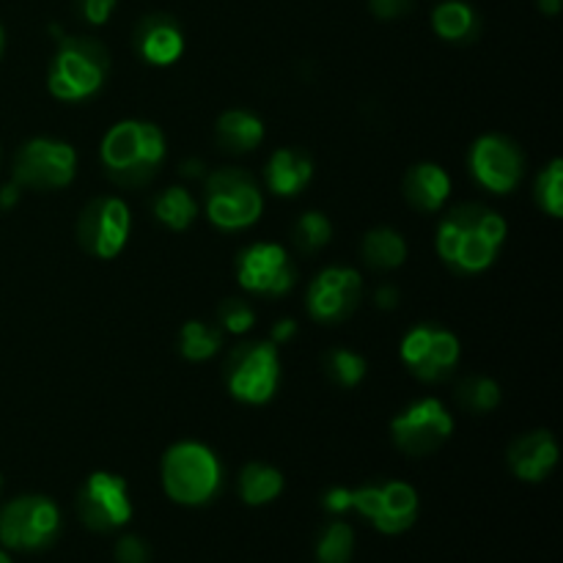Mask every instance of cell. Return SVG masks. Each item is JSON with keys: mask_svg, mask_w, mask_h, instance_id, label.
Instances as JSON below:
<instances>
[{"mask_svg": "<svg viewBox=\"0 0 563 563\" xmlns=\"http://www.w3.org/2000/svg\"><path fill=\"white\" fill-rule=\"evenodd\" d=\"M509 225L484 203H456L438 229V253L456 273H484L498 258Z\"/></svg>", "mask_w": 563, "mask_h": 563, "instance_id": "cell-1", "label": "cell"}, {"mask_svg": "<svg viewBox=\"0 0 563 563\" xmlns=\"http://www.w3.org/2000/svg\"><path fill=\"white\" fill-rule=\"evenodd\" d=\"M99 157L119 187L148 185L165 159L163 130L152 121H119L104 135Z\"/></svg>", "mask_w": 563, "mask_h": 563, "instance_id": "cell-2", "label": "cell"}, {"mask_svg": "<svg viewBox=\"0 0 563 563\" xmlns=\"http://www.w3.org/2000/svg\"><path fill=\"white\" fill-rule=\"evenodd\" d=\"M110 71V53L93 36H66L58 42L47 71V86L55 99L80 102L104 86Z\"/></svg>", "mask_w": 563, "mask_h": 563, "instance_id": "cell-3", "label": "cell"}, {"mask_svg": "<svg viewBox=\"0 0 563 563\" xmlns=\"http://www.w3.org/2000/svg\"><path fill=\"white\" fill-rule=\"evenodd\" d=\"M163 487L181 506H203L223 487V465L201 443H176L163 456Z\"/></svg>", "mask_w": 563, "mask_h": 563, "instance_id": "cell-4", "label": "cell"}, {"mask_svg": "<svg viewBox=\"0 0 563 563\" xmlns=\"http://www.w3.org/2000/svg\"><path fill=\"white\" fill-rule=\"evenodd\" d=\"M207 214L218 229L242 231L262 218L264 198L256 179L242 168H220L207 176Z\"/></svg>", "mask_w": 563, "mask_h": 563, "instance_id": "cell-5", "label": "cell"}, {"mask_svg": "<svg viewBox=\"0 0 563 563\" xmlns=\"http://www.w3.org/2000/svg\"><path fill=\"white\" fill-rule=\"evenodd\" d=\"M229 394L242 405H264L275 396L280 379L278 346L273 341H247L234 346L223 366Z\"/></svg>", "mask_w": 563, "mask_h": 563, "instance_id": "cell-6", "label": "cell"}, {"mask_svg": "<svg viewBox=\"0 0 563 563\" xmlns=\"http://www.w3.org/2000/svg\"><path fill=\"white\" fill-rule=\"evenodd\" d=\"M60 531L58 506L44 495H22L0 509V544L9 550H44Z\"/></svg>", "mask_w": 563, "mask_h": 563, "instance_id": "cell-7", "label": "cell"}, {"mask_svg": "<svg viewBox=\"0 0 563 563\" xmlns=\"http://www.w3.org/2000/svg\"><path fill=\"white\" fill-rule=\"evenodd\" d=\"M75 148L53 137H33L16 152L11 174L14 185L31 190H60L75 179Z\"/></svg>", "mask_w": 563, "mask_h": 563, "instance_id": "cell-8", "label": "cell"}, {"mask_svg": "<svg viewBox=\"0 0 563 563\" xmlns=\"http://www.w3.org/2000/svg\"><path fill=\"white\" fill-rule=\"evenodd\" d=\"M460 339L443 324L423 322L401 339V361L421 383H443L460 363Z\"/></svg>", "mask_w": 563, "mask_h": 563, "instance_id": "cell-9", "label": "cell"}, {"mask_svg": "<svg viewBox=\"0 0 563 563\" xmlns=\"http://www.w3.org/2000/svg\"><path fill=\"white\" fill-rule=\"evenodd\" d=\"M130 207L121 198L99 196L77 218V242L88 256L115 258L130 236Z\"/></svg>", "mask_w": 563, "mask_h": 563, "instance_id": "cell-10", "label": "cell"}, {"mask_svg": "<svg viewBox=\"0 0 563 563\" xmlns=\"http://www.w3.org/2000/svg\"><path fill=\"white\" fill-rule=\"evenodd\" d=\"M352 509L372 520L379 533H405L416 526L418 517V493L405 482L366 484L352 489Z\"/></svg>", "mask_w": 563, "mask_h": 563, "instance_id": "cell-11", "label": "cell"}, {"mask_svg": "<svg viewBox=\"0 0 563 563\" xmlns=\"http://www.w3.org/2000/svg\"><path fill=\"white\" fill-rule=\"evenodd\" d=\"M454 432V418L440 399H418L390 421V434L401 454L427 456Z\"/></svg>", "mask_w": 563, "mask_h": 563, "instance_id": "cell-12", "label": "cell"}, {"mask_svg": "<svg viewBox=\"0 0 563 563\" xmlns=\"http://www.w3.org/2000/svg\"><path fill=\"white\" fill-rule=\"evenodd\" d=\"M77 515L93 533H110L126 526L132 517V500L124 478L104 471L91 473L77 493Z\"/></svg>", "mask_w": 563, "mask_h": 563, "instance_id": "cell-13", "label": "cell"}, {"mask_svg": "<svg viewBox=\"0 0 563 563\" xmlns=\"http://www.w3.org/2000/svg\"><path fill=\"white\" fill-rule=\"evenodd\" d=\"M236 278L251 295L284 297L295 286L297 267L286 247L275 242H256L236 256Z\"/></svg>", "mask_w": 563, "mask_h": 563, "instance_id": "cell-14", "label": "cell"}, {"mask_svg": "<svg viewBox=\"0 0 563 563\" xmlns=\"http://www.w3.org/2000/svg\"><path fill=\"white\" fill-rule=\"evenodd\" d=\"M526 170L520 146L506 135H484L471 148V174L484 190L506 192L515 190Z\"/></svg>", "mask_w": 563, "mask_h": 563, "instance_id": "cell-15", "label": "cell"}, {"mask_svg": "<svg viewBox=\"0 0 563 563\" xmlns=\"http://www.w3.org/2000/svg\"><path fill=\"white\" fill-rule=\"evenodd\" d=\"M363 297V278L352 267H328L308 286V313L322 324H339L357 308Z\"/></svg>", "mask_w": 563, "mask_h": 563, "instance_id": "cell-16", "label": "cell"}, {"mask_svg": "<svg viewBox=\"0 0 563 563\" xmlns=\"http://www.w3.org/2000/svg\"><path fill=\"white\" fill-rule=\"evenodd\" d=\"M135 53L152 66H170L185 53V36L170 14H148L132 33Z\"/></svg>", "mask_w": 563, "mask_h": 563, "instance_id": "cell-17", "label": "cell"}, {"mask_svg": "<svg viewBox=\"0 0 563 563\" xmlns=\"http://www.w3.org/2000/svg\"><path fill=\"white\" fill-rule=\"evenodd\" d=\"M506 460H509L511 473L517 478L537 484L553 473L555 462H559V445H555V438L548 429H537V432L517 438Z\"/></svg>", "mask_w": 563, "mask_h": 563, "instance_id": "cell-18", "label": "cell"}, {"mask_svg": "<svg viewBox=\"0 0 563 563\" xmlns=\"http://www.w3.org/2000/svg\"><path fill=\"white\" fill-rule=\"evenodd\" d=\"M311 176L313 163L311 157H308V152H302V148H278V152L267 159V168H264L267 187L275 196L284 198H291L300 190H306Z\"/></svg>", "mask_w": 563, "mask_h": 563, "instance_id": "cell-19", "label": "cell"}, {"mask_svg": "<svg viewBox=\"0 0 563 563\" xmlns=\"http://www.w3.org/2000/svg\"><path fill=\"white\" fill-rule=\"evenodd\" d=\"M451 192V179L440 165L434 163H421L416 168L407 170L405 176V198L412 209L429 214L443 209V203L449 201Z\"/></svg>", "mask_w": 563, "mask_h": 563, "instance_id": "cell-20", "label": "cell"}, {"mask_svg": "<svg viewBox=\"0 0 563 563\" xmlns=\"http://www.w3.org/2000/svg\"><path fill=\"white\" fill-rule=\"evenodd\" d=\"M214 141L229 154H247L262 146L264 124L247 110H225L214 126Z\"/></svg>", "mask_w": 563, "mask_h": 563, "instance_id": "cell-21", "label": "cell"}, {"mask_svg": "<svg viewBox=\"0 0 563 563\" xmlns=\"http://www.w3.org/2000/svg\"><path fill=\"white\" fill-rule=\"evenodd\" d=\"M432 27L445 42H471L478 31L476 11L465 0H443L432 11Z\"/></svg>", "mask_w": 563, "mask_h": 563, "instance_id": "cell-22", "label": "cell"}, {"mask_svg": "<svg viewBox=\"0 0 563 563\" xmlns=\"http://www.w3.org/2000/svg\"><path fill=\"white\" fill-rule=\"evenodd\" d=\"M361 256L374 269H396L407 258V242L394 229H374L363 236Z\"/></svg>", "mask_w": 563, "mask_h": 563, "instance_id": "cell-23", "label": "cell"}, {"mask_svg": "<svg viewBox=\"0 0 563 563\" xmlns=\"http://www.w3.org/2000/svg\"><path fill=\"white\" fill-rule=\"evenodd\" d=\"M284 493V476L273 465L247 462L240 473V495L247 506L273 504Z\"/></svg>", "mask_w": 563, "mask_h": 563, "instance_id": "cell-24", "label": "cell"}, {"mask_svg": "<svg viewBox=\"0 0 563 563\" xmlns=\"http://www.w3.org/2000/svg\"><path fill=\"white\" fill-rule=\"evenodd\" d=\"M196 201L185 187H168L154 198V218L174 231H185L196 220Z\"/></svg>", "mask_w": 563, "mask_h": 563, "instance_id": "cell-25", "label": "cell"}, {"mask_svg": "<svg viewBox=\"0 0 563 563\" xmlns=\"http://www.w3.org/2000/svg\"><path fill=\"white\" fill-rule=\"evenodd\" d=\"M220 346H223V330L214 328V324L192 319V322H187L185 328H181L179 352L181 357H187V361H196V363L209 361Z\"/></svg>", "mask_w": 563, "mask_h": 563, "instance_id": "cell-26", "label": "cell"}, {"mask_svg": "<svg viewBox=\"0 0 563 563\" xmlns=\"http://www.w3.org/2000/svg\"><path fill=\"white\" fill-rule=\"evenodd\" d=\"M456 401H460L462 410L487 416L500 405V385L495 379L482 377V374H471L456 385Z\"/></svg>", "mask_w": 563, "mask_h": 563, "instance_id": "cell-27", "label": "cell"}, {"mask_svg": "<svg viewBox=\"0 0 563 563\" xmlns=\"http://www.w3.org/2000/svg\"><path fill=\"white\" fill-rule=\"evenodd\" d=\"M355 533L346 522H330L317 542V563H350Z\"/></svg>", "mask_w": 563, "mask_h": 563, "instance_id": "cell-28", "label": "cell"}, {"mask_svg": "<svg viewBox=\"0 0 563 563\" xmlns=\"http://www.w3.org/2000/svg\"><path fill=\"white\" fill-rule=\"evenodd\" d=\"M324 374L341 388H355L366 377V357H361L352 350H330L322 357Z\"/></svg>", "mask_w": 563, "mask_h": 563, "instance_id": "cell-29", "label": "cell"}, {"mask_svg": "<svg viewBox=\"0 0 563 563\" xmlns=\"http://www.w3.org/2000/svg\"><path fill=\"white\" fill-rule=\"evenodd\" d=\"M333 236V223L328 220V214L322 212H306L295 225V245L300 247L306 256L322 251L324 245Z\"/></svg>", "mask_w": 563, "mask_h": 563, "instance_id": "cell-30", "label": "cell"}, {"mask_svg": "<svg viewBox=\"0 0 563 563\" xmlns=\"http://www.w3.org/2000/svg\"><path fill=\"white\" fill-rule=\"evenodd\" d=\"M537 201L550 218L563 214V163L553 159L537 179Z\"/></svg>", "mask_w": 563, "mask_h": 563, "instance_id": "cell-31", "label": "cell"}, {"mask_svg": "<svg viewBox=\"0 0 563 563\" xmlns=\"http://www.w3.org/2000/svg\"><path fill=\"white\" fill-rule=\"evenodd\" d=\"M218 322L220 330H229V333H247L256 322V311L247 300H240V297H229V300L220 302L218 308Z\"/></svg>", "mask_w": 563, "mask_h": 563, "instance_id": "cell-32", "label": "cell"}, {"mask_svg": "<svg viewBox=\"0 0 563 563\" xmlns=\"http://www.w3.org/2000/svg\"><path fill=\"white\" fill-rule=\"evenodd\" d=\"M119 563H148V544L141 537H121L115 544Z\"/></svg>", "mask_w": 563, "mask_h": 563, "instance_id": "cell-33", "label": "cell"}, {"mask_svg": "<svg viewBox=\"0 0 563 563\" xmlns=\"http://www.w3.org/2000/svg\"><path fill=\"white\" fill-rule=\"evenodd\" d=\"M368 9L377 20H401L405 14L412 11V0H368Z\"/></svg>", "mask_w": 563, "mask_h": 563, "instance_id": "cell-34", "label": "cell"}, {"mask_svg": "<svg viewBox=\"0 0 563 563\" xmlns=\"http://www.w3.org/2000/svg\"><path fill=\"white\" fill-rule=\"evenodd\" d=\"M115 11V0H80L82 20L91 25H104Z\"/></svg>", "mask_w": 563, "mask_h": 563, "instance_id": "cell-35", "label": "cell"}, {"mask_svg": "<svg viewBox=\"0 0 563 563\" xmlns=\"http://www.w3.org/2000/svg\"><path fill=\"white\" fill-rule=\"evenodd\" d=\"M322 506L330 511V515H344V511L352 509V489L346 487H333L324 493Z\"/></svg>", "mask_w": 563, "mask_h": 563, "instance_id": "cell-36", "label": "cell"}, {"mask_svg": "<svg viewBox=\"0 0 563 563\" xmlns=\"http://www.w3.org/2000/svg\"><path fill=\"white\" fill-rule=\"evenodd\" d=\"M374 302H377L383 311H390V308H396V302H399V291H396V286H379L377 295H374Z\"/></svg>", "mask_w": 563, "mask_h": 563, "instance_id": "cell-37", "label": "cell"}, {"mask_svg": "<svg viewBox=\"0 0 563 563\" xmlns=\"http://www.w3.org/2000/svg\"><path fill=\"white\" fill-rule=\"evenodd\" d=\"M295 333H297V324L291 322V319H280V322L273 328V344L275 346L284 344V341L295 339Z\"/></svg>", "mask_w": 563, "mask_h": 563, "instance_id": "cell-38", "label": "cell"}, {"mask_svg": "<svg viewBox=\"0 0 563 563\" xmlns=\"http://www.w3.org/2000/svg\"><path fill=\"white\" fill-rule=\"evenodd\" d=\"M16 201H20V185L11 181V185L0 187V209H11Z\"/></svg>", "mask_w": 563, "mask_h": 563, "instance_id": "cell-39", "label": "cell"}, {"mask_svg": "<svg viewBox=\"0 0 563 563\" xmlns=\"http://www.w3.org/2000/svg\"><path fill=\"white\" fill-rule=\"evenodd\" d=\"M537 3H539V9L544 11V14L555 16V14H559V11H561L563 0H537Z\"/></svg>", "mask_w": 563, "mask_h": 563, "instance_id": "cell-40", "label": "cell"}, {"mask_svg": "<svg viewBox=\"0 0 563 563\" xmlns=\"http://www.w3.org/2000/svg\"><path fill=\"white\" fill-rule=\"evenodd\" d=\"M201 170H203L201 159H192V163L181 165V176H192V179H196V176H201Z\"/></svg>", "mask_w": 563, "mask_h": 563, "instance_id": "cell-41", "label": "cell"}, {"mask_svg": "<svg viewBox=\"0 0 563 563\" xmlns=\"http://www.w3.org/2000/svg\"><path fill=\"white\" fill-rule=\"evenodd\" d=\"M0 563H11V559L3 553V550H0Z\"/></svg>", "mask_w": 563, "mask_h": 563, "instance_id": "cell-42", "label": "cell"}, {"mask_svg": "<svg viewBox=\"0 0 563 563\" xmlns=\"http://www.w3.org/2000/svg\"><path fill=\"white\" fill-rule=\"evenodd\" d=\"M0 53H3V27H0Z\"/></svg>", "mask_w": 563, "mask_h": 563, "instance_id": "cell-43", "label": "cell"}, {"mask_svg": "<svg viewBox=\"0 0 563 563\" xmlns=\"http://www.w3.org/2000/svg\"><path fill=\"white\" fill-rule=\"evenodd\" d=\"M0 487H3V478H0Z\"/></svg>", "mask_w": 563, "mask_h": 563, "instance_id": "cell-44", "label": "cell"}]
</instances>
